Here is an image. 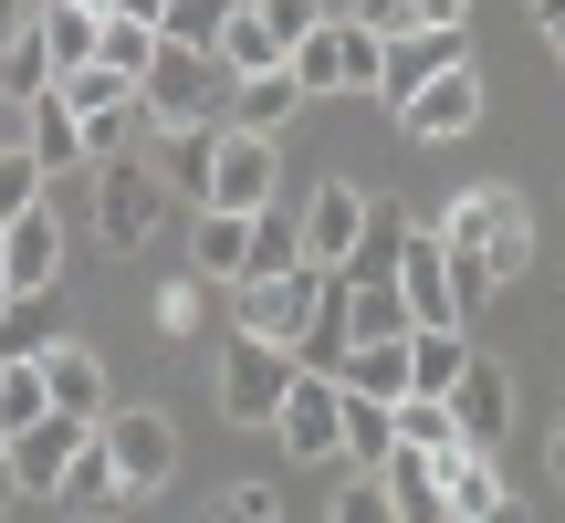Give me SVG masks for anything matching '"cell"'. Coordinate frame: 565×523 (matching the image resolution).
<instances>
[{
	"label": "cell",
	"mask_w": 565,
	"mask_h": 523,
	"mask_svg": "<svg viewBox=\"0 0 565 523\" xmlns=\"http://www.w3.org/2000/svg\"><path fill=\"white\" fill-rule=\"evenodd\" d=\"M429 231H440V262H450V303H461V324L482 314L503 282H524V262H534V200H524V189H503V179L461 189V200H450Z\"/></svg>",
	"instance_id": "obj_1"
},
{
	"label": "cell",
	"mask_w": 565,
	"mask_h": 523,
	"mask_svg": "<svg viewBox=\"0 0 565 523\" xmlns=\"http://www.w3.org/2000/svg\"><path fill=\"white\" fill-rule=\"evenodd\" d=\"M221 116H231L221 53H168L158 42V63L137 74V126H158V137H210Z\"/></svg>",
	"instance_id": "obj_2"
},
{
	"label": "cell",
	"mask_w": 565,
	"mask_h": 523,
	"mask_svg": "<svg viewBox=\"0 0 565 523\" xmlns=\"http://www.w3.org/2000/svg\"><path fill=\"white\" fill-rule=\"evenodd\" d=\"M282 74H294L303 95H377V74H387V42L366 32L356 11H324L315 32L294 42V63H282Z\"/></svg>",
	"instance_id": "obj_3"
},
{
	"label": "cell",
	"mask_w": 565,
	"mask_h": 523,
	"mask_svg": "<svg viewBox=\"0 0 565 523\" xmlns=\"http://www.w3.org/2000/svg\"><path fill=\"white\" fill-rule=\"evenodd\" d=\"M95 440H105V461H116L126 503H147V492L179 482V429H168V408H105Z\"/></svg>",
	"instance_id": "obj_4"
},
{
	"label": "cell",
	"mask_w": 565,
	"mask_h": 523,
	"mask_svg": "<svg viewBox=\"0 0 565 523\" xmlns=\"http://www.w3.org/2000/svg\"><path fill=\"white\" fill-rule=\"evenodd\" d=\"M168 179L158 168H137V158H116V168H95V231H105V252H147L168 231Z\"/></svg>",
	"instance_id": "obj_5"
},
{
	"label": "cell",
	"mask_w": 565,
	"mask_h": 523,
	"mask_svg": "<svg viewBox=\"0 0 565 523\" xmlns=\"http://www.w3.org/2000/svg\"><path fill=\"white\" fill-rule=\"evenodd\" d=\"M315 303H324V273H315V262L252 273V282H242V335H252V345H282V356H294V345H303V324H315Z\"/></svg>",
	"instance_id": "obj_6"
},
{
	"label": "cell",
	"mask_w": 565,
	"mask_h": 523,
	"mask_svg": "<svg viewBox=\"0 0 565 523\" xmlns=\"http://www.w3.org/2000/svg\"><path fill=\"white\" fill-rule=\"evenodd\" d=\"M294 377H303V366L282 356V345L231 335V345H221V419H231V429H273V408L294 398Z\"/></svg>",
	"instance_id": "obj_7"
},
{
	"label": "cell",
	"mask_w": 565,
	"mask_h": 523,
	"mask_svg": "<svg viewBox=\"0 0 565 523\" xmlns=\"http://www.w3.org/2000/svg\"><path fill=\"white\" fill-rule=\"evenodd\" d=\"M356 231H366V189H356V179H324L315 200H303L294 242H303L315 273H345V262H356Z\"/></svg>",
	"instance_id": "obj_8"
},
{
	"label": "cell",
	"mask_w": 565,
	"mask_h": 523,
	"mask_svg": "<svg viewBox=\"0 0 565 523\" xmlns=\"http://www.w3.org/2000/svg\"><path fill=\"white\" fill-rule=\"evenodd\" d=\"M335 429H345V387L335 377H294V398L273 408L282 461H335Z\"/></svg>",
	"instance_id": "obj_9"
},
{
	"label": "cell",
	"mask_w": 565,
	"mask_h": 523,
	"mask_svg": "<svg viewBox=\"0 0 565 523\" xmlns=\"http://www.w3.org/2000/svg\"><path fill=\"white\" fill-rule=\"evenodd\" d=\"M0 282L11 293H53L63 282V210H21V221H0Z\"/></svg>",
	"instance_id": "obj_10"
},
{
	"label": "cell",
	"mask_w": 565,
	"mask_h": 523,
	"mask_svg": "<svg viewBox=\"0 0 565 523\" xmlns=\"http://www.w3.org/2000/svg\"><path fill=\"white\" fill-rule=\"evenodd\" d=\"M398 126H408L419 147H450V137H471V126H482V74H471V63H461V74H429L419 95L398 105Z\"/></svg>",
	"instance_id": "obj_11"
},
{
	"label": "cell",
	"mask_w": 565,
	"mask_h": 523,
	"mask_svg": "<svg viewBox=\"0 0 565 523\" xmlns=\"http://www.w3.org/2000/svg\"><path fill=\"white\" fill-rule=\"evenodd\" d=\"M450 429H461V450H503V429H513V377L492 356H471L461 366V387H450Z\"/></svg>",
	"instance_id": "obj_12"
},
{
	"label": "cell",
	"mask_w": 565,
	"mask_h": 523,
	"mask_svg": "<svg viewBox=\"0 0 565 523\" xmlns=\"http://www.w3.org/2000/svg\"><path fill=\"white\" fill-rule=\"evenodd\" d=\"M42 398H53V419L95 429V419H105V356H95V345H74V335H63L53 356H42Z\"/></svg>",
	"instance_id": "obj_13"
},
{
	"label": "cell",
	"mask_w": 565,
	"mask_h": 523,
	"mask_svg": "<svg viewBox=\"0 0 565 523\" xmlns=\"http://www.w3.org/2000/svg\"><path fill=\"white\" fill-rule=\"evenodd\" d=\"M461 63H471V42H461V32H398V42H387L377 95H387V105H408L429 74H461Z\"/></svg>",
	"instance_id": "obj_14"
},
{
	"label": "cell",
	"mask_w": 565,
	"mask_h": 523,
	"mask_svg": "<svg viewBox=\"0 0 565 523\" xmlns=\"http://www.w3.org/2000/svg\"><path fill=\"white\" fill-rule=\"evenodd\" d=\"M294 116H303V84L273 63V74H242V84H231V116H221V126H242V137L282 147V126H294Z\"/></svg>",
	"instance_id": "obj_15"
},
{
	"label": "cell",
	"mask_w": 565,
	"mask_h": 523,
	"mask_svg": "<svg viewBox=\"0 0 565 523\" xmlns=\"http://www.w3.org/2000/svg\"><path fill=\"white\" fill-rule=\"evenodd\" d=\"M84 440H95V429L42 419V429H21V440H0V450H11V482H21V492H53V482H63V461H74Z\"/></svg>",
	"instance_id": "obj_16"
},
{
	"label": "cell",
	"mask_w": 565,
	"mask_h": 523,
	"mask_svg": "<svg viewBox=\"0 0 565 523\" xmlns=\"http://www.w3.org/2000/svg\"><path fill=\"white\" fill-rule=\"evenodd\" d=\"M21 158H32L42 179H63V168H84V126L63 116V95H32V105H21Z\"/></svg>",
	"instance_id": "obj_17"
},
{
	"label": "cell",
	"mask_w": 565,
	"mask_h": 523,
	"mask_svg": "<svg viewBox=\"0 0 565 523\" xmlns=\"http://www.w3.org/2000/svg\"><path fill=\"white\" fill-rule=\"evenodd\" d=\"M492 503H513L503 471H492V450H450L440 461V523H482Z\"/></svg>",
	"instance_id": "obj_18"
},
{
	"label": "cell",
	"mask_w": 565,
	"mask_h": 523,
	"mask_svg": "<svg viewBox=\"0 0 565 523\" xmlns=\"http://www.w3.org/2000/svg\"><path fill=\"white\" fill-rule=\"evenodd\" d=\"M53 503H63V513H84V523H95V513H137V503H126V482H116V461H105V440H84L74 461H63Z\"/></svg>",
	"instance_id": "obj_19"
},
{
	"label": "cell",
	"mask_w": 565,
	"mask_h": 523,
	"mask_svg": "<svg viewBox=\"0 0 565 523\" xmlns=\"http://www.w3.org/2000/svg\"><path fill=\"white\" fill-rule=\"evenodd\" d=\"M189 262H200V282H252V221L189 210Z\"/></svg>",
	"instance_id": "obj_20"
},
{
	"label": "cell",
	"mask_w": 565,
	"mask_h": 523,
	"mask_svg": "<svg viewBox=\"0 0 565 523\" xmlns=\"http://www.w3.org/2000/svg\"><path fill=\"white\" fill-rule=\"evenodd\" d=\"M53 345H63L53 293H11V303H0V366H42Z\"/></svg>",
	"instance_id": "obj_21"
},
{
	"label": "cell",
	"mask_w": 565,
	"mask_h": 523,
	"mask_svg": "<svg viewBox=\"0 0 565 523\" xmlns=\"http://www.w3.org/2000/svg\"><path fill=\"white\" fill-rule=\"evenodd\" d=\"M32 42H42V63H53V84H63V74H84V63H95V11L32 0Z\"/></svg>",
	"instance_id": "obj_22"
},
{
	"label": "cell",
	"mask_w": 565,
	"mask_h": 523,
	"mask_svg": "<svg viewBox=\"0 0 565 523\" xmlns=\"http://www.w3.org/2000/svg\"><path fill=\"white\" fill-rule=\"evenodd\" d=\"M377 492H387V513H398V523H440V461H419V450H387Z\"/></svg>",
	"instance_id": "obj_23"
},
{
	"label": "cell",
	"mask_w": 565,
	"mask_h": 523,
	"mask_svg": "<svg viewBox=\"0 0 565 523\" xmlns=\"http://www.w3.org/2000/svg\"><path fill=\"white\" fill-rule=\"evenodd\" d=\"M471 366V335H408V398H450Z\"/></svg>",
	"instance_id": "obj_24"
},
{
	"label": "cell",
	"mask_w": 565,
	"mask_h": 523,
	"mask_svg": "<svg viewBox=\"0 0 565 523\" xmlns=\"http://www.w3.org/2000/svg\"><path fill=\"white\" fill-rule=\"evenodd\" d=\"M231 11H242V0H168V11H158V42H168V53H210V42L231 32Z\"/></svg>",
	"instance_id": "obj_25"
},
{
	"label": "cell",
	"mask_w": 565,
	"mask_h": 523,
	"mask_svg": "<svg viewBox=\"0 0 565 523\" xmlns=\"http://www.w3.org/2000/svg\"><path fill=\"white\" fill-rule=\"evenodd\" d=\"M147 63H158V32H147V21H95V74H116L126 95H137Z\"/></svg>",
	"instance_id": "obj_26"
},
{
	"label": "cell",
	"mask_w": 565,
	"mask_h": 523,
	"mask_svg": "<svg viewBox=\"0 0 565 523\" xmlns=\"http://www.w3.org/2000/svg\"><path fill=\"white\" fill-rule=\"evenodd\" d=\"M387 450H398V429H387V408H377V398H345L335 461H356V471H387Z\"/></svg>",
	"instance_id": "obj_27"
},
{
	"label": "cell",
	"mask_w": 565,
	"mask_h": 523,
	"mask_svg": "<svg viewBox=\"0 0 565 523\" xmlns=\"http://www.w3.org/2000/svg\"><path fill=\"white\" fill-rule=\"evenodd\" d=\"M387 429H398V450H419V461H450V450H461V429H450L440 398H398V408H387Z\"/></svg>",
	"instance_id": "obj_28"
},
{
	"label": "cell",
	"mask_w": 565,
	"mask_h": 523,
	"mask_svg": "<svg viewBox=\"0 0 565 523\" xmlns=\"http://www.w3.org/2000/svg\"><path fill=\"white\" fill-rule=\"evenodd\" d=\"M408 210L398 200H366V231H356V262H345V273H387V262H398V242H408Z\"/></svg>",
	"instance_id": "obj_29"
},
{
	"label": "cell",
	"mask_w": 565,
	"mask_h": 523,
	"mask_svg": "<svg viewBox=\"0 0 565 523\" xmlns=\"http://www.w3.org/2000/svg\"><path fill=\"white\" fill-rule=\"evenodd\" d=\"M32 95H53V63H42L32 32H11L0 42V105H32Z\"/></svg>",
	"instance_id": "obj_30"
},
{
	"label": "cell",
	"mask_w": 565,
	"mask_h": 523,
	"mask_svg": "<svg viewBox=\"0 0 565 523\" xmlns=\"http://www.w3.org/2000/svg\"><path fill=\"white\" fill-rule=\"evenodd\" d=\"M53 419V398H42V366H0V440H21V429Z\"/></svg>",
	"instance_id": "obj_31"
},
{
	"label": "cell",
	"mask_w": 565,
	"mask_h": 523,
	"mask_svg": "<svg viewBox=\"0 0 565 523\" xmlns=\"http://www.w3.org/2000/svg\"><path fill=\"white\" fill-rule=\"evenodd\" d=\"M242 11L263 21V32H273V53L294 63V42H303V32H315V21H324V0H242Z\"/></svg>",
	"instance_id": "obj_32"
},
{
	"label": "cell",
	"mask_w": 565,
	"mask_h": 523,
	"mask_svg": "<svg viewBox=\"0 0 565 523\" xmlns=\"http://www.w3.org/2000/svg\"><path fill=\"white\" fill-rule=\"evenodd\" d=\"M200 314H210V282H200V273L158 293V335H200Z\"/></svg>",
	"instance_id": "obj_33"
},
{
	"label": "cell",
	"mask_w": 565,
	"mask_h": 523,
	"mask_svg": "<svg viewBox=\"0 0 565 523\" xmlns=\"http://www.w3.org/2000/svg\"><path fill=\"white\" fill-rule=\"evenodd\" d=\"M324 523H398V513H387V492H377V471H356V482H345L335 503H324Z\"/></svg>",
	"instance_id": "obj_34"
},
{
	"label": "cell",
	"mask_w": 565,
	"mask_h": 523,
	"mask_svg": "<svg viewBox=\"0 0 565 523\" xmlns=\"http://www.w3.org/2000/svg\"><path fill=\"white\" fill-rule=\"evenodd\" d=\"M21 210H42V168L32 158H0V221H21Z\"/></svg>",
	"instance_id": "obj_35"
},
{
	"label": "cell",
	"mask_w": 565,
	"mask_h": 523,
	"mask_svg": "<svg viewBox=\"0 0 565 523\" xmlns=\"http://www.w3.org/2000/svg\"><path fill=\"white\" fill-rule=\"evenodd\" d=\"M356 21L377 42H398V32H419V0H356Z\"/></svg>",
	"instance_id": "obj_36"
},
{
	"label": "cell",
	"mask_w": 565,
	"mask_h": 523,
	"mask_svg": "<svg viewBox=\"0 0 565 523\" xmlns=\"http://www.w3.org/2000/svg\"><path fill=\"white\" fill-rule=\"evenodd\" d=\"M221 523H282V492H273V482H242V492L221 503Z\"/></svg>",
	"instance_id": "obj_37"
},
{
	"label": "cell",
	"mask_w": 565,
	"mask_h": 523,
	"mask_svg": "<svg viewBox=\"0 0 565 523\" xmlns=\"http://www.w3.org/2000/svg\"><path fill=\"white\" fill-rule=\"evenodd\" d=\"M471 21V0H419V32H461Z\"/></svg>",
	"instance_id": "obj_38"
},
{
	"label": "cell",
	"mask_w": 565,
	"mask_h": 523,
	"mask_svg": "<svg viewBox=\"0 0 565 523\" xmlns=\"http://www.w3.org/2000/svg\"><path fill=\"white\" fill-rule=\"evenodd\" d=\"M158 11L168 0H105V21H147V32H158Z\"/></svg>",
	"instance_id": "obj_39"
},
{
	"label": "cell",
	"mask_w": 565,
	"mask_h": 523,
	"mask_svg": "<svg viewBox=\"0 0 565 523\" xmlns=\"http://www.w3.org/2000/svg\"><path fill=\"white\" fill-rule=\"evenodd\" d=\"M11 32H32V0H0V42Z\"/></svg>",
	"instance_id": "obj_40"
},
{
	"label": "cell",
	"mask_w": 565,
	"mask_h": 523,
	"mask_svg": "<svg viewBox=\"0 0 565 523\" xmlns=\"http://www.w3.org/2000/svg\"><path fill=\"white\" fill-rule=\"evenodd\" d=\"M21 503V482H11V450H0V513H11Z\"/></svg>",
	"instance_id": "obj_41"
},
{
	"label": "cell",
	"mask_w": 565,
	"mask_h": 523,
	"mask_svg": "<svg viewBox=\"0 0 565 523\" xmlns=\"http://www.w3.org/2000/svg\"><path fill=\"white\" fill-rule=\"evenodd\" d=\"M524 11H534V21H545V32H555V21H565V0H524Z\"/></svg>",
	"instance_id": "obj_42"
},
{
	"label": "cell",
	"mask_w": 565,
	"mask_h": 523,
	"mask_svg": "<svg viewBox=\"0 0 565 523\" xmlns=\"http://www.w3.org/2000/svg\"><path fill=\"white\" fill-rule=\"evenodd\" d=\"M545 471H555V482H565V429H555V440H545Z\"/></svg>",
	"instance_id": "obj_43"
},
{
	"label": "cell",
	"mask_w": 565,
	"mask_h": 523,
	"mask_svg": "<svg viewBox=\"0 0 565 523\" xmlns=\"http://www.w3.org/2000/svg\"><path fill=\"white\" fill-rule=\"evenodd\" d=\"M482 523H524V503H492V513H482Z\"/></svg>",
	"instance_id": "obj_44"
},
{
	"label": "cell",
	"mask_w": 565,
	"mask_h": 523,
	"mask_svg": "<svg viewBox=\"0 0 565 523\" xmlns=\"http://www.w3.org/2000/svg\"><path fill=\"white\" fill-rule=\"evenodd\" d=\"M0 293H11V282H0Z\"/></svg>",
	"instance_id": "obj_45"
},
{
	"label": "cell",
	"mask_w": 565,
	"mask_h": 523,
	"mask_svg": "<svg viewBox=\"0 0 565 523\" xmlns=\"http://www.w3.org/2000/svg\"><path fill=\"white\" fill-rule=\"evenodd\" d=\"M0 303H11V293H0Z\"/></svg>",
	"instance_id": "obj_46"
}]
</instances>
